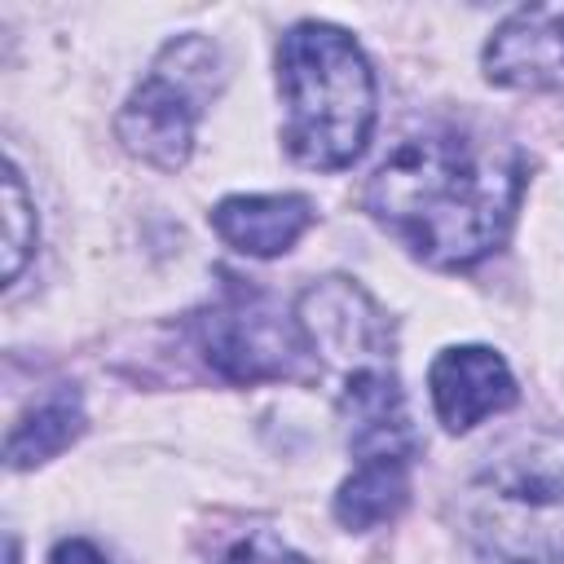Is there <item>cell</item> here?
<instances>
[{
    "mask_svg": "<svg viewBox=\"0 0 564 564\" xmlns=\"http://www.w3.org/2000/svg\"><path fill=\"white\" fill-rule=\"evenodd\" d=\"M524 194V159L458 132L401 141L366 181V212L423 264L467 269L502 247Z\"/></svg>",
    "mask_w": 564,
    "mask_h": 564,
    "instance_id": "cell-1",
    "label": "cell"
},
{
    "mask_svg": "<svg viewBox=\"0 0 564 564\" xmlns=\"http://www.w3.org/2000/svg\"><path fill=\"white\" fill-rule=\"evenodd\" d=\"M278 88L286 106L282 145L313 172L361 159L375 128V75L357 40L330 22H295L278 44Z\"/></svg>",
    "mask_w": 564,
    "mask_h": 564,
    "instance_id": "cell-2",
    "label": "cell"
},
{
    "mask_svg": "<svg viewBox=\"0 0 564 564\" xmlns=\"http://www.w3.org/2000/svg\"><path fill=\"white\" fill-rule=\"evenodd\" d=\"M225 84L220 48L207 35H176L159 48L150 75L123 101L115 132L123 150L159 172L189 163L194 128Z\"/></svg>",
    "mask_w": 564,
    "mask_h": 564,
    "instance_id": "cell-3",
    "label": "cell"
},
{
    "mask_svg": "<svg viewBox=\"0 0 564 564\" xmlns=\"http://www.w3.org/2000/svg\"><path fill=\"white\" fill-rule=\"evenodd\" d=\"M189 335L203 361L229 383H278L322 370L300 317L234 273H225V286L207 308L189 313Z\"/></svg>",
    "mask_w": 564,
    "mask_h": 564,
    "instance_id": "cell-4",
    "label": "cell"
},
{
    "mask_svg": "<svg viewBox=\"0 0 564 564\" xmlns=\"http://www.w3.org/2000/svg\"><path fill=\"white\" fill-rule=\"evenodd\" d=\"M463 516L480 564H564V463H507L476 476Z\"/></svg>",
    "mask_w": 564,
    "mask_h": 564,
    "instance_id": "cell-5",
    "label": "cell"
},
{
    "mask_svg": "<svg viewBox=\"0 0 564 564\" xmlns=\"http://www.w3.org/2000/svg\"><path fill=\"white\" fill-rule=\"evenodd\" d=\"M295 317H300V330H304L317 366L339 361L352 375L366 366H388V357H392V326H388L383 308L348 278L313 282L300 295Z\"/></svg>",
    "mask_w": 564,
    "mask_h": 564,
    "instance_id": "cell-6",
    "label": "cell"
},
{
    "mask_svg": "<svg viewBox=\"0 0 564 564\" xmlns=\"http://www.w3.org/2000/svg\"><path fill=\"white\" fill-rule=\"evenodd\" d=\"M485 75L498 88L564 93V9H516L485 44Z\"/></svg>",
    "mask_w": 564,
    "mask_h": 564,
    "instance_id": "cell-7",
    "label": "cell"
},
{
    "mask_svg": "<svg viewBox=\"0 0 564 564\" xmlns=\"http://www.w3.org/2000/svg\"><path fill=\"white\" fill-rule=\"evenodd\" d=\"M436 419L449 432H471L480 419L516 405V379L502 361V352L485 344H454L445 348L427 370Z\"/></svg>",
    "mask_w": 564,
    "mask_h": 564,
    "instance_id": "cell-8",
    "label": "cell"
},
{
    "mask_svg": "<svg viewBox=\"0 0 564 564\" xmlns=\"http://www.w3.org/2000/svg\"><path fill=\"white\" fill-rule=\"evenodd\" d=\"M339 414L348 427V449L357 463L370 458H414L419 441L405 414L401 379L388 366H366L344 379Z\"/></svg>",
    "mask_w": 564,
    "mask_h": 564,
    "instance_id": "cell-9",
    "label": "cell"
},
{
    "mask_svg": "<svg viewBox=\"0 0 564 564\" xmlns=\"http://www.w3.org/2000/svg\"><path fill=\"white\" fill-rule=\"evenodd\" d=\"M313 203L304 194H229L212 207V229L225 247L269 260L300 242V234L313 225Z\"/></svg>",
    "mask_w": 564,
    "mask_h": 564,
    "instance_id": "cell-10",
    "label": "cell"
},
{
    "mask_svg": "<svg viewBox=\"0 0 564 564\" xmlns=\"http://www.w3.org/2000/svg\"><path fill=\"white\" fill-rule=\"evenodd\" d=\"M410 502V458H370L335 494V520L348 533H366L401 516Z\"/></svg>",
    "mask_w": 564,
    "mask_h": 564,
    "instance_id": "cell-11",
    "label": "cell"
},
{
    "mask_svg": "<svg viewBox=\"0 0 564 564\" xmlns=\"http://www.w3.org/2000/svg\"><path fill=\"white\" fill-rule=\"evenodd\" d=\"M84 405H79V392L75 388H57L48 401H40L22 423H13L9 441H4V458L13 471H26V467H40L48 463L53 454H62L79 432H84Z\"/></svg>",
    "mask_w": 564,
    "mask_h": 564,
    "instance_id": "cell-12",
    "label": "cell"
},
{
    "mask_svg": "<svg viewBox=\"0 0 564 564\" xmlns=\"http://www.w3.org/2000/svg\"><path fill=\"white\" fill-rule=\"evenodd\" d=\"M35 247V207L22 189V176L13 163H4V278L13 282L22 273V260Z\"/></svg>",
    "mask_w": 564,
    "mask_h": 564,
    "instance_id": "cell-13",
    "label": "cell"
},
{
    "mask_svg": "<svg viewBox=\"0 0 564 564\" xmlns=\"http://www.w3.org/2000/svg\"><path fill=\"white\" fill-rule=\"evenodd\" d=\"M216 564H308L300 551H291L278 533H269V529H251V533H242L238 542H229L220 555H216Z\"/></svg>",
    "mask_w": 564,
    "mask_h": 564,
    "instance_id": "cell-14",
    "label": "cell"
},
{
    "mask_svg": "<svg viewBox=\"0 0 564 564\" xmlns=\"http://www.w3.org/2000/svg\"><path fill=\"white\" fill-rule=\"evenodd\" d=\"M48 564H106V555L93 542H84V538H62L48 551Z\"/></svg>",
    "mask_w": 564,
    "mask_h": 564,
    "instance_id": "cell-15",
    "label": "cell"
}]
</instances>
